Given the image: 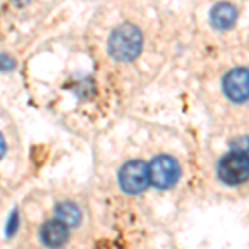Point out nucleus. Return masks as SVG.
Wrapping results in <instances>:
<instances>
[{"instance_id": "423d86ee", "label": "nucleus", "mask_w": 249, "mask_h": 249, "mask_svg": "<svg viewBox=\"0 0 249 249\" xmlns=\"http://www.w3.org/2000/svg\"><path fill=\"white\" fill-rule=\"evenodd\" d=\"M40 244L47 249H62L70 239V228L57 218L45 221L38 230Z\"/></svg>"}, {"instance_id": "39448f33", "label": "nucleus", "mask_w": 249, "mask_h": 249, "mask_svg": "<svg viewBox=\"0 0 249 249\" xmlns=\"http://www.w3.org/2000/svg\"><path fill=\"white\" fill-rule=\"evenodd\" d=\"M223 91L232 103H244L249 100V70L232 68L223 80Z\"/></svg>"}, {"instance_id": "f257e3e1", "label": "nucleus", "mask_w": 249, "mask_h": 249, "mask_svg": "<svg viewBox=\"0 0 249 249\" xmlns=\"http://www.w3.org/2000/svg\"><path fill=\"white\" fill-rule=\"evenodd\" d=\"M108 53L116 62H133L143 50V34L133 23H120L108 37Z\"/></svg>"}, {"instance_id": "7ed1b4c3", "label": "nucleus", "mask_w": 249, "mask_h": 249, "mask_svg": "<svg viewBox=\"0 0 249 249\" xmlns=\"http://www.w3.org/2000/svg\"><path fill=\"white\" fill-rule=\"evenodd\" d=\"M148 175H150V183L155 188L170 190L178 183L179 176H181V168L173 156L160 155L148 164Z\"/></svg>"}, {"instance_id": "f03ea898", "label": "nucleus", "mask_w": 249, "mask_h": 249, "mask_svg": "<svg viewBox=\"0 0 249 249\" xmlns=\"http://www.w3.org/2000/svg\"><path fill=\"white\" fill-rule=\"evenodd\" d=\"M218 178L228 186H238L249 179V153L243 150L230 151L218 164Z\"/></svg>"}, {"instance_id": "6e6552de", "label": "nucleus", "mask_w": 249, "mask_h": 249, "mask_svg": "<svg viewBox=\"0 0 249 249\" xmlns=\"http://www.w3.org/2000/svg\"><path fill=\"white\" fill-rule=\"evenodd\" d=\"M53 218L65 223L68 228H77L82 223L83 213L75 201H60L53 208Z\"/></svg>"}, {"instance_id": "1a4fd4ad", "label": "nucleus", "mask_w": 249, "mask_h": 249, "mask_svg": "<svg viewBox=\"0 0 249 249\" xmlns=\"http://www.w3.org/2000/svg\"><path fill=\"white\" fill-rule=\"evenodd\" d=\"M15 68V60L9 53H0V71H12Z\"/></svg>"}, {"instance_id": "9d476101", "label": "nucleus", "mask_w": 249, "mask_h": 249, "mask_svg": "<svg viewBox=\"0 0 249 249\" xmlns=\"http://www.w3.org/2000/svg\"><path fill=\"white\" fill-rule=\"evenodd\" d=\"M17 226H18V214H17V211H15V213H12L9 224H7V231H9L10 236L17 232Z\"/></svg>"}, {"instance_id": "9b49d317", "label": "nucleus", "mask_w": 249, "mask_h": 249, "mask_svg": "<svg viewBox=\"0 0 249 249\" xmlns=\"http://www.w3.org/2000/svg\"><path fill=\"white\" fill-rule=\"evenodd\" d=\"M5 151H7V143H5V138H3V135L0 133V160L5 156Z\"/></svg>"}, {"instance_id": "0eeeda50", "label": "nucleus", "mask_w": 249, "mask_h": 249, "mask_svg": "<svg viewBox=\"0 0 249 249\" xmlns=\"http://www.w3.org/2000/svg\"><path fill=\"white\" fill-rule=\"evenodd\" d=\"M210 18L216 30H230L238 20V9L230 2H219L211 9Z\"/></svg>"}, {"instance_id": "20e7f679", "label": "nucleus", "mask_w": 249, "mask_h": 249, "mask_svg": "<svg viewBox=\"0 0 249 249\" xmlns=\"http://www.w3.org/2000/svg\"><path fill=\"white\" fill-rule=\"evenodd\" d=\"M150 184L148 164L142 160L126 161L118 171V186L126 195H140Z\"/></svg>"}]
</instances>
